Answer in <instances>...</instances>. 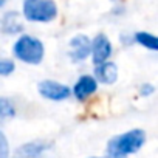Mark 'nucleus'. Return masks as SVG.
<instances>
[{"label": "nucleus", "instance_id": "f257e3e1", "mask_svg": "<svg viewBox=\"0 0 158 158\" xmlns=\"http://www.w3.org/2000/svg\"><path fill=\"white\" fill-rule=\"evenodd\" d=\"M146 141V133L141 129L129 130L123 135L113 136L107 143L106 158H126L127 155L136 153Z\"/></svg>", "mask_w": 158, "mask_h": 158}, {"label": "nucleus", "instance_id": "f03ea898", "mask_svg": "<svg viewBox=\"0 0 158 158\" xmlns=\"http://www.w3.org/2000/svg\"><path fill=\"white\" fill-rule=\"evenodd\" d=\"M45 48L44 44L30 34H22L14 44V56L30 65H39L44 59Z\"/></svg>", "mask_w": 158, "mask_h": 158}, {"label": "nucleus", "instance_id": "7ed1b4c3", "mask_svg": "<svg viewBox=\"0 0 158 158\" xmlns=\"http://www.w3.org/2000/svg\"><path fill=\"white\" fill-rule=\"evenodd\" d=\"M23 17L30 22L47 23L56 19L57 6L54 0H23Z\"/></svg>", "mask_w": 158, "mask_h": 158}, {"label": "nucleus", "instance_id": "20e7f679", "mask_svg": "<svg viewBox=\"0 0 158 158\" xmlns=\"http://www.w3.org/2000/svg\"><path fill=\"white\" fill-rule=\"evenodd\" d=\"M37 90L42 98L50 99V101H64V99L70 98V95H71V90L67 85H64L57 81H51V79L40 81L37 85Z\"/></svg>", "mask_w": 158, "mask_h": 158}, {"label": "nucleus", "instance_id": "39448f33", "mask_svg": "<svg viewBox=\"0 0 158 158\" xmlns=\"http://www.w3.org/2000/svg\"><path fill=\"white\" fill-rule=\"evenodd\" d=\"M90 54L93 57V64L99 65L109 60L112 56V42L106 34H96V37L92 40V50Z\"/></svg>", "mask_w": 158, "mask_h": 158}, {"label": "nucleus", "instance_id": "423d86ee", "mask_svg": "<svg viewBox=\"0 0 158 158\" xmlns=\"http://www.w3.org/2000/svg\"><path fill=\"white\" fill-rule=\"evenodd\" d=\"M92 50V40L84 36V34H77L70 40V57L73 62H82L89 57Z\"/></svg>", "mask_w": 158, "mask_h": 158}, {"label": "nucleus", "instance_id": "0eeeda50", "mask_svg": "<svg viewBox=\"0 0 158 158\" xmlns=\"http://www.w3.org/2000/svg\"><path fill=\"white\" fill-rule=\"evenodd\" d=\"M98 89V82L95 81L93 76H89V74H84L77 79V82L74 84L73 87V95L79 99V101H84L87 99L89 96H92Z\"/></svg>", "mask_w": 158, "mask_h": 158}, {"label": "nucleus", "instance_id": "6e6552de", "mask_svg": "<svg viewBox=\"0 0 158 158\" xmlns=\"http://www.w3.org/2000/svg\"><path fill=\"white\" fill-rule=\"evenodd\" d=\"M118 79V67L116 64L113 62H104V64H99L96 65L95 68V81L96 82H101V84H106V85H112L116 82Z\"/></svg>", "mask_w": 158, "mask_h": 158}, {"label": "nucleus", "instance_id": "1a4fd4ad", "mask_svg": "<svg viewBox=\"0 0 158 158\" xmlns=\"http://www.w3.org/2000/svg\"><path fill=\"white\" fill-rule=\"evenodd\" d=\"M0 25H2V31L5 34H19L23 30V23H22V16L16 11H10L6 13L2 20H0Z\"/></svg>", "mask_w": 158, "mask_h": 158}, {"label": "nucleus", "instance_id": "9d476101", "mask_svg": "<svg viewBox=\"0 0 158 158\" xmlns=\"http://www.w3.org/2000/svg\"><path fill=\"white\" fill-rule=\"evenodd\" d=\"M48 149L47 143L44 141H34V143H27L23 144L19 150L17 155H20L22 158H37L40 153H44Z\"/></svg>", "mask_w": 158, "mask_h": 158}, {"label": "nucleus", "instance_id": "9b49d317", "mask_svg": "<svg viewBox=\"0 0 158 158\" xmlns=\"http://www.w3.org/2000/svg\"><path fill=\"white\" fill-rule=\"evenodd\" d=\"M135 39H136V42H138L139 45H143V47H146V48H149V50H152V51H156V50H158V40H156V37H155L153 34H150V33L139 31V33L135 34Z\"/></svg>", "mask_w": 158, "mask_h": 158}, {"label": "nucleus", "instance_id": "f8f14e48", "mask_svg": "<svg viewBox=\"0 0 158 158\" xmlns=\"http://www.w3.org/2000/svg\"><path fill=\"white\" fill-rule=\"evenodd\" d=\"M14 115H16L14 104L6 98H0V121L11 119V118H14Z\"/></svg>", "mask_w": 158, "mask_h": 158}, {"label": "nucleus", "instance_id": "ddd939ff", "mask_svg": "<svg viewBox=\"0 0 158 158\" xmlns=\"http://www.w3.org/2000/svg\"><path fill=\"white\" fill-rule=\"evenodd\" d=\"M16 70V64L10 59H0V76H10Z\"/></svg>", "mask_w": 158, "mask_h": 158}, {"label": "nucleus", "instance_id": "4468645a", "mask_svg": "<svg viewBox=\"0 0 158 158\" xmlns=\"http://www.w3.org/2000/svg\"><path fill=\"white\" fill-rule=\"evenodd\" d=\"M8 155H10V143L5 133L0 130V158H8Z\"/></svg>", "mask_w": 158, "mask_h": 158}, {"label": "nucleus", "instance_id": "2eb2a0df", "mask_svg": "<svg viewBox=\"0 0 158 158\" xmlns=\"http://www.w3.org/2000/svg\"><path fill=\"white\" fill-rule=\"evenodd\" d=\"M155 92V89L150 85V84H143L141 87H139V93H141V96H149V95H152Z\"/></svg>", "mask_w": 158, "mask_h": 158}, {"label": "nucleus", "instance_id": "dca6fc26", "mask_svg": "<svg viewBox=\"0 0 158 158\" xmlns=\"http://www.w3.org/2000/svg\"><path fill=\"white\" fill-rule=\"evenodd\" d=\"M6 2H8V0H0V8H2V6H3Z\"/></svg>", "mask_w": 158, "mask_h": 158}, {"label": "nucleus", "instance_id": "f3484780", "mask_svg": "<svg viewBox=\"0 0 158 158\" xmlns=\"http://www.w3.org/2000/svg\"><path fill=\"white\" fill-rule=\"evenodd\" d=\"M92 158H96V156H92Z\"/></svg>", "mask_w": 158, "mask_h": 158}]
</instances>
